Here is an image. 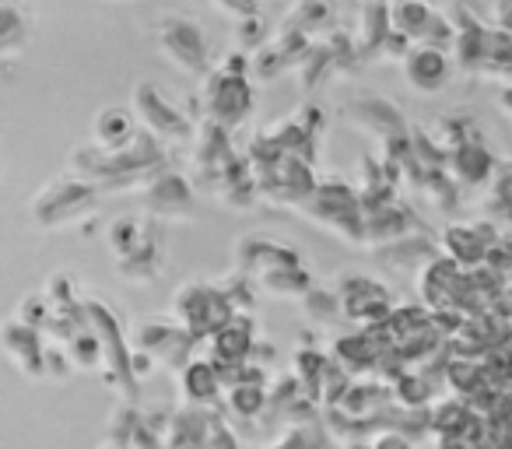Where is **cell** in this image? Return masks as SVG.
Masks as SVG:
<instances>
[{"mask_svg": "<svg viewBox=\"0 0 512 449\" xmlns=\"http://www.w3.org/2000/svg\"><path fill=\"white\" fill-rule=\"evenodd\" d=\"M193 169H197V183H193V190H207L211 193V186L218 183V176L228 169V165L235 162V155L239 151L232 148V134L221 127H214V123L200 120L197 127H193Z\"/></svg>", "mask_w": 512, "mask_h": 449, "instance_id": "obj_15", "label": "cell"}, {"mask_svg": "<svg viewBox=\"0 0 512 449\" xmlns=\"http://www.w3.org/2000/svg\"><path fill=\"white\" fill-rule=\"evenodd\" d=\"M253 102L256 92L249 85V78H232V74L218 71V67H211L200 78V109H204V120L228 130V134L249 120Z\"/></svg>", "mask_w": 512, "mask_h": 449, "instance_id": "obj_8", "label": "cell"}, {"mask_svg": "<svg viewBox=\"0 0 512 449\" xmlns=\"http://www.w3.org/2000/svg\"><path fill=\"white\" fill-rule=\"evenodd\" d=\"M341 116L351 123L355 130H362L365 137L372 141H390V137L407 134V120L404 109L397 106L393 99L376 92H351L341 99Z\"/></svg>", "mask_w": 512, "mask_h": 449, "instance_id": "obj_14", "label": "cell"}, {"mask_svg": "<svg viewBox=\"0 0 512 449\" xmlns=\"http://www.w3.org/2000/svg\"><path fill=\"white\" fill-rule=\"evenodd\" d=\"M502 239H505V229H498L491 218L449 221V225H442L439 236H435V250H439V257H446L449 264L470 271V267L481 264L491 246H498Z\"/></svg>", "mask_w": 512, "mask_h": 449, "instance_id": "obj_10", "label": "cell"}, {"mask_svg": "<svg viewBox=\"0 0 512 449\" xmlns=\"http://www.w3.org/2000/svg\"><path fill=\"white\" fill-rule=\"evenodd\" d=\"M137 421H141L137 400H120V404L113 407V414H109V439L106 442H116V446L127 449L137 432Z\"/></svg>", "mask_w": 512, "mask_h": 449, "instance_id": "obj_45", "label": "cell"}, {"mask_svg": "<svg viewBox=\"0 0 512 449\" xmlns=\"http://www.w3.org/2000/svg\"><path fill=\"white\" fill-rule=\"evenodd\" d=\"M221 414L235 418L242 425H253L267 414V383H235L221 397Z\"/></svg>", "mask_w": 512, "mask_h": 449, "instance_id": "obj_31", "label": "cell"}, {"mask_svg": "<svg viewBox=\"0 0 512 449\" xmlns=\"http://www.w3.org/2000/svg\"><path fill=\"white\" fill-rule=\"evenodd\" d=\"M221 15H232L235 22H242V18H253L260 15V4H253V0H232V4H218Z\"/></svg>", "mask_w": 512, "mask_h": 449, "instance_id": "obj_55", "label": "cell"}, {"mask_svg": "<svg viewBox=\"0 0 512 449\" xmlns=\"http://www.w3.org/2000/svg\"><path fill=\"white\" fill-rule=\"evenodd\" d=\"M302 306H306V316L316 320L320 327H337L344 320L341 316V302H337L334 288L327 285H313L306 295H302Z\"/></svg>", "mask_w": 512, "mask_h": 449, "instance_id": "obj_43", "label": "cell"}, {"mask_svg": "<svg viewBox=\"0 0 512 449\" xmlns=\"http://www.w3.org/2000/svg\"><path fill=\"white\" fill-rule=\"evenodd\" d=\"M316 165L306 162V158L285 155L281 162H274L271 169L256 172V200H267L274 207H299L302 200L313 193L316 186Z\"/></svg>", "mask_w": 512, "mask_h": 449, "instance_id": "obj_13", "label": "cell"}, {"mask_svg": "<svg viewBox=\"0 0 512 449\" xmlns=\"http://www.w3.org/2000/svg\"><path fill=\"white\" fill-rule=\"evenodd\" d=\"M414 197H421L432 211H439V214H453L456 207H460V190H456V183L442 169L421 172L418 186H414Z\"/></svg>", "mask_w": 512, "mask_h": 449, "instance_id": "obj_37", "label": "cell"}, {"mask_svg": "<svg viewBox=\"0 0 512 449\" xmlns=\"http://www.w3.org/2000/svg\"><path fill=\"white\" fill-rule=\"evenodd\" d=\"M120 278H127L130 285H151L158 281V274L165 271V225L144 218V229L137 236V243L116 260Z\"/></svg>", "mask_w": 512, "mask_h": 449, "instance_id": "obj_18", "label": "cell"}, {"mask_svg": "<svg viewBox=\"0 0 512 449\" xmlns=\"http://www.w3.org/2000/svg\"><path fill=\"white\" fill-rule=\"evenodd\" d=\"M67 169H71L67 176L95 186L99 193H141L155 172L169 169V155L162 144H155L137 130L134 141L120 151H99L92 144L74 148Z\"/></svg>", "mask_w": 512, "mask_h": 449, "instance_id": "obj_1", "label": "cell"}, {"mask_svg": "<svg viewBox=\"0 0 512 449\" xmlns=\"http://www.w3.org/2000/svg\"><path fill=\"white\" fill-rule=\"evenodd\" d=\"M267 18H264V11L260 15H253V18H242L239 25H235V36H239V53H253V50H260V46L267 43Z\"/></svg>", "mask_w": 512, "mask_h": 449, "instance_id": "obj_50", "label": "cell"}, {"mask_svg": "<svg viewBox=\"0 0 512 449\" xmlns=\"http://www.w3.org/2000/svg\"><path fill=\"white\" fill-rule=\"evenodd\" d=\"M211 197L225 200L228 207H239V211H246V207L256 204L253 172H249V165L242 162V155H235V162L218 176V183L211 186Z\"/></svg>", "mask_w": 512, "mask_h": 449, "instance_id": "obj_32", "label": "cell"}, {"mask_svg": "<svg viewBox=\"0 0 512 449\" xmlns=\"http://www.w3.org/2000/svg\"><path fill=\"white\" fill-rule=\"evenodd\" d=\"M281 267H302L299 246L281 243L264 232H249L235 243V271H242L246 278H260V274L281 271Z\"/></svg>", "mask_w": 512, "mask_h": 449, "instance_id": "obj_16", "label": "cell"}, {"mask_svg": "<svg viewBox=\"0 0 512 449\" xmlns=\"http://www.w3.org/2000/svg\"><path fill=\"white\" fill-rule=\"evenodd\" d=\"M369 449H418V442H411L400 432H379L369 439Z\"/></svg>", "mask_w": 512, "mask_h": 449, "instance_id": "obj_54", "label": "cell"}, {"mask_svg": "<svg viewBox=\"0 0 512 449\" xmlns=\"http://www.w3.org/2000/svg\"><path fill=\"white\" fill-rule=\"evenodd\" d=\"M85 309V327L99 337L102 348V379L113 393H120L123 400H137L141 397V386L130 376V344L123 334V323L113 309L102 299H81Z\"/></svg>", "mask_w": 512, "mask_h": 449, "instance_id": "obj_4", "label": "cell"}, {"mask_svg": "<svg viewBox=\"0 0 512 449\" xmlns=\"http://www.w3.org/2000/svg\"><path fill=\"white\" fill-rule=\"evenodd\" d=\"M414 232H425V218L411 207V200H393L390 207L376 214H365L362 218V250H383L390 243L414 236Z\"/></svg>", "mask_w": 512, "mask_h": 449, "instance_id": "obj_17", "label": "cell"}, {"mask_svg": "<svg viewBox=\"0 0 512 449\" xmlns=\"http://www.w3.org/2000/svg\"><path fill=\"white\" fill-rule=\"evenodd\" d=\"M137 137V123L130 109L123 106H102L92 120V148L99 151H120Z\"/></svg>", "mask_w": 512, "mask_h": 449, "instance_id": "obj_29", "label": "cell"}, {"mask_svg": "<svg viewBox=\"0 0 512 449\" xmlns=\"http://www.w3.org/2000/svg\"><path fill=\"white\" fill-rule=\"evenodd\" d=\"M334 15H337L334 4H327V0H302V4H295L288 11L281 25L306 39H320V32H327L334 25Z\"/></svg>", "mask_w": 512, "mask_h": 449, "instance_id": "obj_35", "label": "cell"}, {"mask_svg": "<svg viewBox=\"0 0 512 449\" xmlns=\"http://www.w3.org/2000/svg\"><path fill=\"white\" fill-rule=\"evenodd\" d=\"M256 449H274V446H256Z\"/></svg>", "mask_w": 512, "mask_h": 449, "instance_id": "obj_57", "label": "cell"}, {"mask_svg": "<svg viewBox=\"0 0 512 449\" xmlns=\"http://www.w3.org/2000/svg\"><path fill=\"white\" fill-rule=\"evenodd\" d=\"M386 36H390V8H386V4H365V8L358 11L355 32H351V50H355L358 64L376 60Z\"/></svg>", "mask_w": 512, "mask_h": 449, "instance_id": "obj_28", "label": "cell"}, {"mask_svg": "<svg viewBox=\"0 0 512 449\" xmlns=\"http://www.w3.org/2000/svg\"><path fill=\"white\" fill-rule=\"evenodd\" d=\"M64 355L71 362V369H81V372H102V348H99V337L92 330H81L74 334L71 341L64 344Z\"/></svg>", "mask_w": 512, "mask_h": 449, "instance_id": "obj_44", "label": "cell"}, {"mask_svg": "<svg viewBox=\"0 0 512 449\" xmlns=\"http://www.w3.org/2000/svg\"><path fill=\"white\" fill-rule=\"evenodd\" d=\"M127 344H130V351H141V355H148L155 365H169L172 372H179L200 351L169 316L141 320L134 327V334L127 337Z\"/></svg>", "mask_w": 512, "mask_h": 449, "instance_id": "obj_12", "label": "cell"}, {"mask_svg": "<svg viewBox=\"0 0 512 449\" xmlns=\"http://www.w3.org/2000/svg\"><path fill=\"white\" fill-rule=\"evenodd\" d=\"M81 330H85V309H81V302L67 309H50V316H46V323H43V341L50 337L57 348H64Z\"/></svg>", "mask_w": 512, "mask_h": 449, "instance_id": "obj_42", "label": "cell"}, {"mask_svg": "<svg viewBox=\"0 0 512 449\" xmlns=\"http://www.w3.org/2000/svg\"><path fill=\"white\" fill-rule=\"evenodd\" d=\"M214 411H200V407L179 404L169 411L162 435V449H207V428H211Z\"/></svg>", "mask_w": 512, "mask_h": 449, "instance_id": "obj_26", "label": "cell"}, {"mask_svg": "<svg viewBox=\"0 0 512 449\" xmlns=\"http://www.w3.org/2000/svg\"><path fill=\"white\" fill-rule=\"evenodd\" d=\"M214 288L221 292V299L228 302V309H232L235 316H253V306H256V285L253 278H246L242 271H232L225 274L221 281H214Z\"/></svg>", "mask_w": 512, "mask_h": 449, "instance_id": "obj_41", "label": "cell"}, {"mask_svg": "<svg viewBox=\"0 0 512 449\" xmlns=\"http://www.w3.org/2000/svg\"><path fill=\"white\" fill-rule=\"evenodd\" d=\"M232 309L221 299V292L214 288V281H183L172 295V313L169 320L190 337L193 344H204L211 334H218L228 320H232Z\"/></svg>", "mask_w": 512, "mask_h": 449, "instance_id": "obj_5", "label": "cell"}, {"mask_svg": "<svg viewBox=\"0 0 512 449\" xmlns=\"http://www.w3.org/2000/svg\"><path fill=\"white\" fill-rule=\"evenodd\" d=\"M327 432H323V421H313V425H288L281 432L278 442H271L274 449H323L327 446Z\"/></svg>", "mask_w": 512, "mask_h": 449, "instance_id": "obj_48", "label": "cell"}, {"mask_svg": "<svg viewBox=\"0 0 512 449\" xmlns=\"http://www.w3.org/2000/svg\"><path fill=\"white\" fill-rule=\"evenodd\" d=\"M376 257L383 260L386 267H393V271H414L418 274L428 260L439 257V250H435V236L425 229V232H414V236L400 239V243L383 246V250H376Z\"/></svg>", "mask_w": 512, "mask_h": 449, "instance_id": "obj_30", "label": "cell"}, {"mask_svg": "<svg viewBox=\"0 0 512 449\" xmlns=\"http://www.w3.org/2000/svg\"><path fill=\"white\" fill-rule=\"evenodd\" d=\"M400 71H404L407 85L421 95H435L449 85L453 78V60L446 50H435V46L414 43L407 46V53L400 57Z\"/></svg>", "mask_w": 512, "mask_h": 449, "instance_id": "obj_21", "label": "cell"}, {"mask_svg": "<svg viewBox=\"0 0 512 449\" xmlns=\"http://www.w3.org/2000/svg\"><path fill=\"white\" fill-rule=\"evenodd\" d=\"M334 295L341 302V316L348 323H355V330L379 327L390 316V309L397 306L390 288L383 281L369 278V274H341L334 285Z\"/></svg>", "mask_w": 512, "mask_h": 449, "instance_id": "obj_9", "label": "cell"}, {"mask_svg": "<svg viewBox=\"0 0 512 449\" xmlns=\"http://www.w3.org/2000/svg\"><path fill=\"white\" fill-rule=\"evenodd\" d=\"M46 316H50V306H46L43 295H25V299L18 302L15 320H18V323H25V327H32V330H39V334H43Z\"/></svg>", "mask_w": 512, "mask_h": 449, "instance_id": "obj_52", "label": "cell"}, {"mask_svg": "<svg viewBox=\"0 0 512 449\" xmlns=\"http://www.w3.org/2000/svg\"><path fill=\"white\" fill-rule=\"evenodd\" d=\"M295 211L306 221H313V225L334 232L337 239H344V243L362 250V207H358L355 186H351L348 179H341V176L316 179L313 193H309Z\"/></svg>", "mask_w": 512, "mask_h": 449, "instance_id": "obj_3", "label": "cell"}, {"mask_svg": "<svg viewBox=\"0 0 512 449\" xmlns=\"http://www.w3.org/2000/svg\"><path fill=\"white\" fill-rule=\"evenodd\" d=\"M327 351H316V348H299L292 355V379L299 383L302 397L309 400V404H316V397H320V379L323 372H327Z\"/></svg>", "mask_w": 512, "mask_h": 449, "instance_id": "obj_38", "label": "cell"}, {"mask_svg": "<svg viewBox=\"0 0 512 449\" xmlns=\"http://www.w3.org/2000/svg\"><path fill=\"white\" fill-rule=\"evenodd\" d=\"M256 341V323L253 316H232L218 334L207 337V362L218 369H239L249 362V348Z\"/></svg>", "mask_w": 512, "mask_h": 449, "instance_id": "obj_22", "label": "cell"}, {"mask_svg": "<svg viewBox=\"0 0 512 449\" xmlns=\"http://www.w3.org/2000/svg\"><path fill=\"white\" fill-rule=\"evenodd\" d=\"M428 137L449 155V151L460 148V144L481 137V127H477V120L470 116V109H449L446 116H439V120L428 127Z\"/></svg>", "mask_w": 512, "mask_h": 449, "instance_id": "obj_33", "label": "cell"}, {"mask_svg": "<svg viewBox=\"0 0 512 449\" xmlns=\"http://www.w3.org/2000/svg\"><path fill=\"white\" fill-rule=\"evenodd\" d=\"M498 155L491 151V144L484 141V137H474V141L460 144V148H453L446 155V165H442V172H446L449 179L456 183V190H488V183L495 179L498 172Z\"/></svg>", "mask_w": 512, "mask_h": 449, "instance_id": "obj_19", "label": "cell"}, {"mask_svg": "<svg viewBox=\"0 0 512 449\" xmlns=\"http://www.w3.org/2000/svg\"><path fill=\"white\" fill-rule=\"evenodd\" d=\"M390 8V29L397 32V36H404L407 43H421V36H425V25L428 18H432V4H418V0H404V4H386Z\"/></svg>", "mask_w": 512, "mask_h": 449, "instance_id": "obj_39", "label": "cell"}, {"mask_svg": "<svg viewBox=\"0 0 512 449\" xmlns=\"http://www.w3.org/2000/svg\"><path fill=\"white\" fill-rule=\"evenodd\" d=\"M505 344H509V323L505 320H495V316H463L453 334H449L446 348L453 355L484 358L491 351H505Z\"/></svg>", "mask_w": 512, "mask_h": 449, "instance_id": "obj_20", "label": "cell"}, {"mask_svg": "<svg viewBox=\"0 0 512 449\" xmlns=\"http://www.w3.org/2000/svg\"><path fill=\"white\" fill-rule=\"evenodd\" d=\"M99 204H102V193L95 186L81 183L74 176H57L32 193L29 218L43 232L74 229V225H85L88 218H95Z\"/></svg>", "mask_w": 512, "mask_h": 449, "instance_id": "obj_2", "label": "cell"}, {"mask_svg": "<svg viewBox=\"0 0 512 449\" xmlns=\"http://www.w3.org/2000/svg\"><path fill=\"white\" fill-rule=\"evenodd\" d=\"M432 323V316H428V309L421 306V302H407V306H393L390 316L383 320V330L386 337L393 341V348H397L400 341H407V337L421 334V330Z\"/></svg>", "mask_w": 512, "mask_h": 449, "instance_id": "obj_40", "label": "cell"}, {"mask_svg": "<svg viewBox=\"0 0 512 449\" xmlns=\"http://www.w3.org/2000/svg\"><path fill=\"white\" fill-rule=\"evenodd\" d=\"M67 372H71V362H67L64 348H57V344H50V348H46V355H43V376H50V379H64Z\"/></svg>", "mask_w": 512, "mask_h": 449, "instance_id": "obj_53", "label": "cell"}, {"mask_svg": "<svg viewBox=\"0 0 512 449\" xmlns=\"http://www.w3.org/2000/svg\"><path fill=\"white\" fill-rule=\"evenodd\" d=\"M207 449H239V435H235L232 421L221 411L211 414V428H207Z\"/></svg>", "mask_w": 512, "mask_h": 449, "instance_id": "obj_51", "label": "cell"}, {"mask_svg": "<svg viewBox=\"0 0 512 449\" xmlns=\"http://www.w3.org/2000/svg\"><path fill=\"white\" fill-rule=\"evenodd\" d=\"M99 449H123V446H116V442H102Z\"/></svg>", "mask_w": 512, "mask_h": 449, "instance_id": "obj_56", "label": "cell"}, {"mask_svg": "<svg viewBox=\"0 0 512 449\" xmlns=\"http://www.w3.org/2000/svg\"><path fill=\"white\" fill-rule=\"evenodd\" d=\"M432 397H439V390H435L421 372H400V376L390 383V400L397 411L418 414L432 404Z\"/></svg>", "mask_w": 512, "mask_h": 449, "instance_id": "obj_36", "label": "cell"}, {"mask_svg": "<svg viewBox=\"0 0 512 449\" xmlns=\"http://www.w3.org/2000/svg\"><path fill=\"white\" fill-rule=\"evenodd\" d=\"M32 29H36V15L29 4L0 0V60L22 57L32 43Z\"/></svg>", "mask_w": 512, "mask_h": 449, "instance_id": "obj_27", "label": "cell"}, {"mask_svg": "<svg viewBox=\"0 0 512 449\" xmlns=\"http://www.w3.org/2000/svg\"><path fill=\"white\" fill-rule=\"evenodd\" d=\"M390 404H393L390 386L376 376H365V379H351L348 390H344V397L337 400V407H330V411H337L341 418L362 421L365 425V421H372L376 414H383Z\"/></svg>", "mask_w": 512, "mask_h": 449, "instance_id": "obj_25", "label": "cell"}, {"mask_svg": "<svg viewBox=\"0 0 512 449\" xmlns=\"http://www.w3.org/2000/svg\"><path fill=\"white\" fill-rule=\"evenodd\" d=\"M0 351L18 365V372L29 379H43V355H46V341L39 330L18 323L15 316L0 323Z\"/></svg>", "mask_w": 512, "mask_h": 449, "instance_id": "obj_23", "label": "cell"}, {"mask_svg": "<svg viewBox=\"0 0 512 449\" xmlns=\"http://www.w3.org/2000/svg\"><path fill=\"white\" fill-rule=\"evenodd\" d=\"M155 43L162 50V57L176 67L186 78H204L211 71V43H207L204 29L197 18L190 15H165L158 22Z\"/></svg>", "mask_w": 512, "mask_h": 449, "instance_id": "obj_7", "label": "cell"}, {"mask_svg": "<svg viewBox=\"0 0 512 449\" xmlns=\"http://www.w3.org/2000/svg\"><path fill=\"white\" fill-rule=\"evenodd\" d=\"M288 71H292V67H288V60L281 57L271 43H264L260 50L249 53V74H256L260 81H274V78H281V74H288Z\"/></svg>", "mask_w": 512, "mask_h": 449, "instance_id": "obj_49", "label": "cell"}, {"mask_svg": "<svg viewBox=\"0 0 512 449\" xmlns=\"http://www.w3.org/2000/svg\"><path fill=\"white\" fill-rule=\"evenodd\" d=\"M46 299L50 309H67V306H78L81 295H78V278L71 271H57L46 278V288L39 292Z\"/></svg>", "mask_w": 512, "mask_h": 449, "instance_id": "obj_46", "label": "cell"}, {"mask_svg": "<svg viewBox=\"0 0 512 449\" xmlns=\"http://www.w3.org/2000/svg\"><path fill=\"white\" fill-rule=\"evenodd\" d=\"M176 383L183 390V404L186 407H200V411H221V383L214 365L204 355H193L183 369L176 372Z\"/></svg>", "mask_w": 512, "mask_h": 449, "instance_id": "obj_24", "label": "cell"}, {"mask_svg": "<svg viewBox=\"0 0 512 449\" xmlns=\"http://www.w3.org/2000/svg\"><path fill=\"white\" fill-rule=\"evenodd\" d=\"M144 211L158 225H169V221H190L197 211V190H193V179L186 172L169 169L155 172V176L144 183L141 190Z\"/></svg>", "mask_w": 512, "mask_h": 449, "instance_id": "obj_11", "label": "cell"}, {"mask_svg": "<svg viewBox=\"0 0 512 449\" xmlns=\"http://www.w3.org/2000/svg\"><path fill=\"white\" fill-rule=\"evenodd\" d=\"M141 229H144V218H137V214H123V218H116L113 225H109V229H106V246H109V253H113V260H120L123 253L137 243Z\"/></svg>", "mask_w": 512, "mask_h": 449, "instance_id": "obj_47", "label": "cell"}, {"mask_svg": "<svg viewBox=\"0 0 512 449\" xmlns=\"http://www.w3.org/2000/svg\"><path fill=\"white\" fill-rule=\"evenodd\" d=\"M253 285H256V292L271 295V299H302L316 281H313V274L306 271V264H302V267H281V271L260 274Z\"/></svg>", "mask_w": 512, "mask_h": 449, "instance_id": "obj_34", "label": "cell"}, {"mask_svg": "<svg viewBox=\"0 0 512 449\" xmlns=\"http://www.w3.org/2000/svg\"><path fill=\"white\" fill-rule=\"evenodd\" d=\"M130 116H134L137 130L151 137L155 144H176L193 137V120L155 85V81H137L130 92Z\"/></svg>", "mask_w": 512, "mask_h": 449, "instance_id": "obj_6", "label": "cell"}]
</instances>
